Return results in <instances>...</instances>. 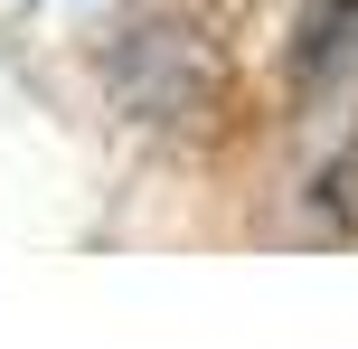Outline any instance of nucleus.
<instances>
[{
	"label": "nucleus",
	"mask_w": 358,
	"mask_h": 349,
	"mask_svg": "<svg viewBox=\"0 0 358 349\" xmlns=\"http://www.w3.org/2000/svg\"><path fill=\"white\" fill-rule=\"evenodd\" d=\"M340 10H358V0H311V10H302V48H292V66H302V76H321L330 57L349 48V38H340Z\"/></svg>",
	"instance_id": "1"
}]
</instances>
